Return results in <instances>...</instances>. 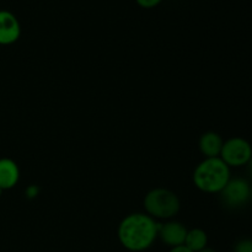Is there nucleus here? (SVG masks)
Masks as SVG:
<instances>
[{"mask_svg": "<svg viewBox=\"0 0 252 252\" xmlns=\"http://www.w3.org/2000/svg\"><path fill=\"white\" fill-rule=\"evenodd\" d=\"M159 223L147 213H132L122 219L117 235L121 245L132 252L148 250L158 238Z\"/></svg>", "mask_w": 252, "mask_h": 252, "instance_id": "obj_1", "label": "nucleus"}, {"mask_svg": "<svg viewBox=\"0 0 252 252\" xmlns=\"http://www.w3.org/2000/svg\"><path fill=\"white\" fill-rule=\"evenodd\" d=\"M230 179V167L220 158H207L193 171L194 186L204 193H220Z\"/></svg>", "mask_w": 252, "mask_h": 252, "instance_id": "obj_2", "label": "nucleus"}, {"mask_svg": "<svg viewBox=\"0 0 252 252\" xmlns=\"http://www.w3.org/2000/svg\"><path fill=\"white\" fill-rule=\"evenodd\" d=\"M180 208L181 203L177 194L164 187L153 189L144 197L145 213L155 220H171Z\"/></svg>", "mask_w": 252, "mask_h": 252, "instance_id": "obj_3", "label": "nucleus"}, {"mask_svg": "<svg viewBox=\"0 0 252 252\" xmlns=\"http://www.w3.org/2000/svg\"><path fill=\"white\" fill-rule=\"evenodd\" d=\"M252 157V147L246 139L234 137L224 142L220 152V159L229 167L245 166Z\"/></svg>", "mask_w": 252, "mask_h": 252, "instance_id": "obj_4", "label": "nucleus"}, {"mask_svg": "<svg viewBox=\"0 0 252 252\" xmlns=\"http://www.w3.org/2000/svg\"><path fill=\"white\" fill-rule=\"evenodd\" d=\"M220 198L229 208H240L251 199V186L245 179H230L221 189Z\"/></svg>", "mask_w": 252, "mask_h": 252, "instance_id": "obj_5", "label": "nucleus"}, {"mask_svg": "<svg viewBox=\"0 0 252 252\" xmlns=\"http://www.w3.org/2000/svg\"><path fill=\"white\" fill-rule=\"evenodd\" d=\"M187 228L182 223L176 220H167L164 224H159L158 238L161 239L165 245L170 248H176L185 244L187 235Z\"/></svg>", "mask_w": 252, "mask_h": 252, "instance_id": "obj_6", "label": "nucleus"}, {"mask_svg": "<svg viewBox=\"0 0 252 252\" xmlns=\"http://www.w3.org/2000/svg\"><path fill=\"white\" fill-rule=\"evenodd\" d=\"M21 26L19 20L12 12L1 10L0 11V44H12L20 38Z\"/></svg>", "mask_w": 252, "mask_h": 252, "instance_id": "obj_7", "label": "nucleus"}, {"mask_svg": "<svg viewBox=\"0 0 252 252\" xmlns=\"http://www.w3.org/2000/svg\"><path fill=\"white\" fill-rule=\"evenodd\" d=\"M20 179V170L16 162L11 159H0V189L2 191L16 186Z\"/></svg>", "mask_w": 252, "mask_h": 252, "instance_id": "obj_8", "label": "nucleus"}, {"mask_svg": "<svg viewBox=\"0 0 252 252\" xmlns=\"http://www.w3.org/2000/svg\"><path fill=\"white\" fill-rule=\"evenodd\" d=\"M224 140L218 133L207 132L201 135L198 142L199 152L202 155L207 158H219L220 157L221 148H223Z\"/></svg>", "mask_w": 252, "mask_h": 252, "instance_id": "obj_9", "label": "nucleus"}, {"mask_svg": "<svg viewBox=\"0 0 252 252\" xmlns=\"http://www.w3.org/2000/svg\"><path fill=\"white\" fill-rule=\"evenodd\" d=\"M185 246L189 249L192 252H199L203 249L208 248V235L204 230L199 228L191 229L187 231L186 239H185Z\"/></svg>", "mask_w": 252, "mask_h": 252, "instance_id": "obj_10", "label": "nucleus"}, {"mask_svg": "<svg viewBox=\"0 0 252 252\" xmlns=\"http://www.w3.org/2000/svg\"><path fill=\"white\" fill-rule=\"evenodd\" d=\"M234 252H252V239H240L236 241Z\"/></svg>", "mask_w": 252, "mask_h": 252, "instance_id": "obj_11", "label": "nucleus"}, {"mask_svg": "<svg viewBox=\"0 0 252 252\" xmlns=\"http://www.w3.org/2000/svg\"><path fill=\"white\" fill-rule=\"evenodd\" d=\"M161 0H137L138 5L144 9H152V7H155L157 5L160 4Z\"/></svg>", "mask_w": 252, "mask_h": 252, "instance_id": "obj_12", "label": "nucleus"}, {"mask_svg": "<svg viewBox=\"0 0 252 252\" xmlns=\"http://www.w3.org/2000/svg\"><path fill=\"white\" fill-rule=\"evenodd\" d=\"M39 193V189L37 186H34V185H32V186H30L29 189H26V197H29V198H34V197L38 196Z\"/></svg>", "mask_w": 252, "mask_h": 252, "instance_id": "obj_13", "label": "nucleus"}, {"mask_svg": "<svg viewBox=\"0 0 252 252\" xmlns=\"http://www.w3.org/2000/svg\"><path fill=\"white\" fill-rule=\"evenodd\" d=\"M169 252H192L189 249H187L185 245H181V246H176V248H171V250Z\"/></svg>", "mask_w": 252, "mask_h": 252, "instance_id": "obj_14", "label": "nucleus"}, {"mask_svg": "<svg viewBox=\"0 0 252 252\" xmlns=\"http://www.w3.org/2000/svg\"><path fill=\"white\" fill-rule=\"evenodd\" d=\"M246 166H248V171H249V174H250L251 176H252V157H251V159L249 160L248 164H246Z\"/></svg>", "mask_w": 252, "mask_h": 252, "instance_id": "obj_15", "label": "nucleus"}, {"mask_svg": "<svg viewBox=\"0 0 252 252\" xmlns=\"http://www.w3.org/2000/svg\"><path fill=\"white\" fill-rule=\"evenodd\" d=\"M199 252H217V251L213 250V249H211V248H206V249H203V250L199 251Z\"/></svg>", "mask_w": 252, "mask_h": 252, "instance_id": "obj_16", "label": "nucleus"}, {"mask_svg": "<svg viewBox=\"0 0 252 252\" xmlns=\"http://www.w3.org/2000/svg\"><path fill=\"white\" fill-rule=\"evenodd\" d=\"M2 192H4V191H2V189H0V197H1V194H2Z\"/></svg>", "mask_w": 252, "mask_h": 252, "instance_id": "obj_17", "label": "nucleus"}, {"mask_svg": "<svg viewBox=\"0 0 252 252\" xmlns=\"http://www.w3.org/2000/svg\"><path fill=\"white\" fill-rule=\"evenodd\" d=\"M251 201H252V187H251Z\"/></svg>", "mask_w": 252, "mask_h": 252, "instance_id": "obj_18", "label": "nucleus"}]
</instances>
